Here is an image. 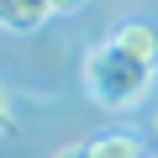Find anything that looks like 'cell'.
<instances>
[{
	"mask_svg": "<svg viewBox=\"0 0 158 158\" xmlns=\"http://www.w3.org/2000/svg\"><path fill=\"white\" fill-rule=\"evenodd\" d=\"M153 74H158V32L148 21H127L85 58V90L106 111H132L137 100H148Z\"/></svg>",
	"mask_w": 158,
	"mask_h": 158,
	"instance_id": "obj_1",
	"label": "cell"
},
{
	"mask_svg": "<svg viewBox=\"0 0 158 158\" xmlns=\"http://www.w3.org/2000/svg\"><path fill=\"white\" fill-rule=\"evenodd\" d=\"M58 158H142V142L127 137V132H106V137H90V142L63 148Z\"/></svg>",
	"mask_w": 158,
	"mask_h": 158,
	"instance_id": "obj_2",
	"label": "cell"
},
{
	"mask_svg": "<svg viewBox=\"0 0 158 158\" xmlns=\"http://www.w3.org/2000/svg\"><path fill=\"white\" fill-rule=\"evenodd\" d=\"M0 16H6V32H37L48 16H58L53 11V0H0Z\"/></svg>",
	"mask_w": 158,
	"mask_h": 158,
	"instance_id": "obj_3",
	"label": "cell"
},
{
	"mask_svg": "<svg viewBox=\"0 0 158 158\" xmlns=\"http://www.w3.org/2000/svg\"><path fill=\"white\" fill-rule=\"evenodd\" d=\"M85 6H90V0H53V11H58V16H74V11H85Z\"/></svg>",
	"mask_w": 158,
	"mask_h": 158,
	"instance_id": "obj_4",
	"label": "cell"
}]
</instances>
